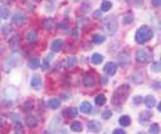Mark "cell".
Wrapping results in <instances>:
<instances>
[{
  "mask_svg": "<svg viewBox=\"0 0 161 134\" xmlns=\"http://www.w3.org/2000/svg\"><path fill=\"white\" fill-rule=\"evenodd\" d=\"M30 85L34 88V89H40V87H42V78L39 77V75H34L33 78H32V82H30Z\"/></svg>",
  "mask_w": 161,
  "mask_h": 134,
  "instance_id": "obj_11",
  "label": "cell"
},
{
  "mask_svg": "<svg viewBox=\"0 0 161 134\" xmlns=\"http://www.w3.org/2000/svg\"><path fill=\"white\" fill-rule=\"evenodd\" d=\"M75 65H77V58L69 57V58L67 59V67H68V68H73V67H75Z\"/></svg>",
  "mask_w": 161,
  "mask_h": 134,
  "instance_id": "obj_29",
  "label": "cell"
},
{
  "mask_svg": "<svg viewBox=\"0 0 161 134\" xmlns=\"http://www.w3.org/2000/svg\"><path fill=\"white\" fill-rule=\"evenodd\" d=\"M83 84H85L86 87H93V85L96 84V79H95V77H93V75H91V74H87V75L83 78Z\"/></svg>",
  "mask_w": 161,
  "mask_h": 134,
  "instance_id": "obj_12",
  "label": "cell"
},
{
  "mask_svg": "<svg viewBox=\"0 0 161 134\" xmlns=\"http://www.w3.org/2000/svg\"><path fill=\"white\" fill-rule=\"evenodd\" d=\"M37 124H38V120H37V118H35V117H33V115H28V117L25 118V125H27V127H29V128H34V127H37Z\"/></svg>",
  "mask_w": 161,
  "mask_h": 134,
  "instance_id": "obj_13",
  "label": "cell"
},
{
  "mask_svg": "<svg viewBox=\"0 0 161 134\" xmlns=\"http://www.w3.org/2000/svg\"><path fill=\"white\" fill-rule=\"evenodd\" d=\"M74 2H77V0H74Z\"/></svg>",
  "mask_w": 161,
  "mask_h": 134,
  "instance_id": "obj_44",
  "label": "cell"
},
{
  "mask_svg": "<svg viewBox=\"0 0 161 134\" xmlns=\"http://www.w3.org/2000/svg\"><path fill=\"white\" fill-rule=\"evenodd\" d=\"M158 85H160V84H158V83H156V84H155V85H153V87H155V88H153V89H158Z\"/></svg>",
  "mask_w": 161,
  "mask_h": 134,
  "instance_id": "obj_41",
  "label": "cell"
},
{
  "mask_svg": "<svg viewBox=\"0 0 161 134\" xmlns=\"http://www.w3.org/2000/svg\"><path fill=\"white\" fill-rule=\"evenodd\" d=\"M93 43L95 44H102V43H105V40H106V38L103 37V35H101V34H96L95 37H93Z\"/></svg>",
  "mask_w": 161,
  "mask_h": 134,
  "instance_id": "obj_25",
  "label": "cell"
},
{
  "mask_svg": "<svg viewBox=\"0 0 161 134\" xmlns=\"http://www.w3.org/2000/svg\"><path fill=\"white\" fill-rule=\"evenodd\" d=\"M65 114H68L69 118H74V117H77L78 110H77V108H68L67 112H65Z\"/></svg>",
  "mask_w": 161,
  "mask_h": 134,
  "instance_id": "obj_30",
  "label": "cell"
},
{
  "mask_svg": "<svg viewBox=\"0 0 161 134\" xmlns=\"http://www.w3.org/2000/svg\"><path fill=\"white\" fill-rule=\"evenodd\" d=\"M122 22H123L125 24H132V23H133V17H132V15H126V17H123Z\"/></svg>",
  "mask_w": 161,
  "mask_h": 134,
  "instance_id": "obj_33",
  "label": "cell"
},
{
  "mask_svg": "<svg viewBox=\"0 0 161 134\" xmlns=\"http://www.w3.org/2000/svg\"><path fill=\"white\" fill-rule=\"evenodd\" d=\"M145 104H146L147 108L155 107V105H156V99H155V97H152V95L146 97V98H145Z\"/></svg>",
  "mask_w": 161,
  "mask_h": 134,
  "instance_id": "obj_18",
  "label": "cell"
},
{
  "mask_svg": "<svg viewBox=\"0 0 161 134\" xmlns=\"http://www.w3.org/2000/svg\"><path fill=\"white\" fill-rule=\"evenodd\" d=\"M12 120H13L14 123H17L18 125L20 124V120H19V118H18V115H17V114H12ZM20 125H22V124H20Z\"/></svg>",
  "mask_w": 161,
  "mask_h": 134,
  "instance_id": "obj_36",
  "label": "cell"
},
{
  "mask_svg": "<svg viewBox=\"0 0 161 134\" xmlns=\"http://www.w3.org/2000/svg\"><path fill=\"white\" fill-rule=\"evenodd\" d=\"M12 20H13V23H14L15 25H18V27H22V25H24V24H25V22H27V18H25L24 13H22V12H18V13H15V14L13 15Z\"/></svg>",
  "mask_w": 161,
  "mask_h": 134,
  "instance_id": "obj_6",
  "label": "cell"
},
{
  "mask_svg": "<svg viewBox=\"0 0 161 134\" xmlns=\"http://www.w3.org/2000/svg\"><path fill=\"white\" fill-rule=\"evenodd\" d=\"M112 8V3L111 2H103L102 4H101V12H108L110 9Z\"/></svg>",
  "mask_w": 161,
  "mask_h": 134,
  "instance_id": "obj_26",
  "label": "cell"
},
{
  "mask_svg": "<svg viewBox=\"0 0 161 134\" xmlns=\"http://www.w3.org/2000/svg\"><path fill=\"white\" fill-rule=\"evenodd\" d=\"M42 27L45 29V30H53L54 27H55V23L53 19H45L42 22Z\"/></svg>",
  "mask_w": 161,
  "mask_h": 134,
  "instance_id": "obj_9",
  "label": "cell"
},
{
  "mask_svg": "<svg viewBox=\"0 0 161 134\" xmlns=\"http://www.w3.org/2000/svg\"><path fill=\"white\" fill-rule=\"evenodd\" d=\"M52 58H53V54H48V57L45 58V60H44V62H43V64H42L43 70H47V69L49 68V62L52 60Z\"/></svg>",
  "mask_w": 161,
  "mask_h": 134,
  "instance_id": "obj_27",
  "label": "cell"
},
{
  "mask_svg": "<svg viewBox=\"0 0 161 134\" xmlns=\"http://www.w3.org/2000/svg\"><path fill=\"white\" fill-rule=\"evenodd\" d=\"M152 35H153L152 29L150 27H147V25H142L141 28L137 29V32L135 34V40L138 44H143V43L148 42L152 38Z\"/></svg>",
  "mask_w": 161,
  "mask_h": 134,
  "instance_id": "obj_2",
  "label": "cell"
},
{
  "mask_svg": "<svg viewBox=\"0 0 161 134\" xmlns=\"http://www.w3.org/2000/svg\"><path fill=\"white\" fill-rule=\"evenodd\" d=\"M158 130H160V128H158V124H156V123L150 127V134H158Z\"/></svg>",
  "mask_w": 161,
  "mask_h": 134,
  "instance_id": "obj_32",
  "label": "cell"
},
{
  "mask_svg": "<svg viewBox=\"0 0 161 134\" xmlns=\"http://www.w3.org/2000/svg\"><path fill=\"white\" fill-rule=\"evenodd\" d=\"M48 107H49L50 109H58V108L60 107V99H58V98H52V99H49V100H48Z\"/></svg>",
  "mask_w": 161,
  "mask_h": 134,
  "instance_id": "obj_14",
  "label": "cell"
},
{
  "mask_svg": "<svg viewBox=\"0 0 161 134\" xmlns=\"http://www.w3.org/2000/svg\"><path fill=\"white\" fill-rule=\"evenodd\" d=\"M117 59H118V64L121 67H127V65L131 64V60H130V57H128L127 53H121Z\"/></svg>",
  "mask_w": 161,
  "mask_h": 134,
  "instance_id": "obj_7",
  "label": "cell"
},
{
  "mask_svg": "<svg viewBox=\"0 0 161 134\" xmlns=\"http://www.w3.org/2000/svg\"><path fill=\"white\" fill-rule=\"evenodd\" d=\"M101 124L98 123V122H95V120H92V122H90L88 123V129L90 130H92V132H100L101 130Z\"/></svg>",
  "mask_w": 161,
  "mask_h": 134,
  "instance_id": "obj_17",
  "label": "cell"
},
{
  "mask_svg": "<svg viewBox=\"0 0 161 134\" xmlns=\"http://www.w3.org/2000/svg\"><path fill=\"white\" fill-rule=\"evenodd\" d=\"M140 102H141V97H138V95H137V97H135V98H133V103H135V104H138Z\"/></svg>",
  "mask_w": 161,
  "mask_h": 134,
  "instance_id": "obj_40",
  "label": "cell"
},
{
  "mask_svg": "<svg viewBox=\"0 0 161 134\" xmlns=\"http://www.w3.org/2000/svg\"><path fill=\"white\" fill-rule=\"evenodd\" d=\"M138 134H146V133H143V132H141V133H138Z\"/></svg>",
  "mask_w": 161,
  "mask_h": 134,
  "instance_id": "obj_42",
  "label": "cell"
},
{
  "mask_svg": "<svg viewBox=\"0 0 161 134\" xmlns=\"http://www.w3.org/2000/svg\"><path fill=\"white\" fill-rule=\"evenodd\" d=\"M80 112L82 113H86V114H88V113H91L92 112V105H91V103L90 102H83V103H80Z\"/></svg>",
  "mask_w": 161,
  "mask_h": 134,
  "instance_id": "obj_15",
  "label": "cell"
},
{
  "mask_svg": "<svg viewBox=\"0 0 161 134\" xmlns=\"http://www.w3.org/2000/svg\"><path fill=\"white\" fill-rule=\"evenodd\" d=\"M93 17H95L96 19H100V18L102 17V12H101V10H97V12H95V13H93Z\"/></svg>",
  "mask_w": 161,
  "mask_h": 134,
  "instance_id": "obj_38",
  "label": "cell"
},
{
  "mask_svg": "<svg viewBox=\"0 0 161 134\" xmlns=\"http://www.w3.org/2000/svg\"><path fill=\"white\" fill-rule=\"evenodd\" d=\"M25 38H27V40H28L29 43H34V42H37V39H38V34H37L35 30H30V32L27 33Z\"/></svg>",
  "mask_w": 161,
  "mask_h": 134,
  "instance_id": "obj_16",
  "label": "cell"
},
{
  "mask_svg": "<svg viewBox=\"0 0 161 134\" xmlns=\"http://www.w3.org/2000/svg\"><path fill=\"white\" fill-rule=\"evenodd\" d=\"M151 112H142L141 114H140V122H146V120H148V118H151Z\"/></svg>",
  "mask_w": 161,
  "mask_h": 134,
  "instance_id": "obj_31",
  "label": "cell"
},
{
  "mask_svg": "<svg viewBox=\"0 0 161 134\" xmlns=\"http://www.w3.org/2000/svg\"><path fill=\"white\" fill-rule=\"evenodd\" d=\"M39 65H40V60L38 58H33L28 62V67L30 69H37V68H39Z\"/></svg>",
  "mask_w": 161,
  "mask_h": 134,
  "instance_id": "obj_19",
  "label": "cell"
},
{
  "mask_svg": "<svg viewBox=\"0 0 161 134\" xmlns=\"http://www.w3.org/2000/svg\"><path fill=\"white\" fill-rule=\"evenodd\" d=\"M18 63H19V55H18L17 53H14L13 55H10V57L5 60L4 67H5V69H7V70H9V69H13L14 67H17V65H18Z\"/></svg>",
  "mask_w": 161,
  "mask_h": 134,
  "instance_id": "obj_5",
  "label": "cell"
},
{
  "mask_svg": "<svg viewBox=\"0 0 161 134\" xmlns=\"http://www.w3.org/2000/svg\"><path fill=\"white\" fill-rule=\"evenodd\" d=\"M127 3H128L130 5H132V7L140 8V7L143 5V0H127Z\"/></svg>",
  "mask_w": 161,
  "mask_h": 134,
  "instance_id": "obj_28",
  "label": "cell"
},
{
  "mask_svg": "<svg viewBox=\"0 0 161 134\" xmlns=\"http://www.w3.org/2000/svg\"><path fill=\"white\" fill-rule=\"evenodd\" d=\"M91 60H92L93 64H101L102 60H103V57H102L101 54H98V53H95V54L91 57Z\"/></svg>",
  "mask_w": 161,
  "mask_h": 134,
  "instance_id": "obj_21",
  "label": "cell"
},
{
  "mask_svg": "<svg viewBox=\"0 0 161 134\" xmlns=\"http://www.w3.org/2000/svg\"><path fill=\"white\" fill-rule=\"evenodd\" d=\"M111 117H112L111 110H105V112L102 113V118H103V119H106V120H107V119H110Z\"/></svg>",
  "mask_w": 161,
  "mask_h": 134,
  "instance_id": "obj_34",
  "label": "cell"
},
{
  "mask_svg": "<svg viewBox=\"0 0 161 134\" xmlns=\"http://www.w3.org/2000/svg\"><path fill=\"white\" fill-rule=\"evenodd\" d=\"M95 102H96V104H97L98 107H101V105H103V104L106 103V97H105L103 94H98V95L96 97Z\"/></svg>",
  "mask_w": 161,
  "mask_h": 134,
  "instance_id": "obj_23",
  "label": "cell"
},
{
  "mask_svg": "<svg viewBox=\"0 0 161 134\" xmlns=\"http://www.w3.org/2000/svg\"><path fill=\"white\" fill-rule=\"evenodd\" d=\"M118 123L122 125V127H128L131 124V118L128 115H122L120 119H118Z\"/></svg>",
  "mask_w": 161,
  "mask_h": 134,
  "instance_id": "obj_20",
  "label": "cell"
},
{
  "mask_svg": "<svg viewBox=\"0 0 161 134\" xmlns=\"http://www.w3.org/2000/svg\"><path fill=\"white\" fill-rule=\"evenodd\" d=\"M151 69H152L153 72H156V73H157V72H160V63H158V62L153 63V64H152V67H151Z\"/></svg>",
  "mask_w": 161,
  "mask_h": 134,
  "instance_id": "obj_35",
  "label": "cell"
},
{
  "mask_svg": "<svg viewBox=\"0 0 161 134\" xmlns=\"http://www.w3.org/2000/svg\"><path fill=\"white\" fill-rule=\"evenodd\" d=\"M151 4H152L155 8H158V7L161 5V0H152Z\"/></svg>",
  "mask_w": 161,
  "mask_h": 134,
  "instance_id": "obj_37",
  "label": "cell"
},
{
  "mask_svg": "<svg viewBox=\"0 0 161 134\" xmlns=\"http://www.w3.org/2000/svg\"><path fill=\"white\" fill-rule=\"evenodd\" d=\"M63 47H64V42H63L62 39H57V40H54V42L52 43V45H50V48H52V50H53V52H59Z\"/></svg>",
  "mask_w": 161,
  "mask_h": 134,
  "instance_id": "obj_10",
  "label": "cell"
},
{
  "mask_svg": "<svg viewBox=\"0 0 161 134\" xmlns=\"http://www.w3.org/2000/svg\"><path fill=\"white\" fill-rule=\"evenodd\" d=\"M130 93V85L128 84H123L121 87H118L116 89V92L112 95V104L113 105H121L125 103V100L127 99Z\"/></svg>",
  "mask_w": 161,
  "mask_h": 134,
  "instance_id": "obj_1",
  "label": "cell"
},
{
  "mask_svg": "<svg viewBox=\"0 0 161 134\" xmlns=\"http://www.w3.org/2000/svg\"><path fill=\"white\" fill-rule=\"evenodd\" d=\"M113 134H126V132L120 128V129H115V130H113Z\"/></svg>",
  "mask_w": 161,
  "mask_h": 134,
  "instance_id": "obj_39",
  "label": "cell"
},
{
  "mask_svg": "<svg viewBox=\"0 0 161 134\" xmlns=\"http://www.w3.org/2000/svg\"><path fill=\"white\" fill-rule=\"evenodd\" d=\"M136 60L138 63H148L151 60V54L146 49L141 48L136 52Z\"/></svg>",
  "mask_w": 161,
  "mask_h": 134,
  "instance_id": "obj_4",
  "label": "cell"
},
{
  "mask_svg": "<svg viewBox=\"0 0 161 134\" xmlns=\"http://www.w3.org/2000/svg\"><path fill=\"white\" fill-rule=\"evenodd\" d=\"M102 28L103 30L110 34V35H113L117 30V20L115 17H106L103 20H102Z\"/></svg>",
  "mask_w": 161,
  "mask_h": 134,
  "instance_id": "obj_3",
  "label": "cell"
},
{
  "mask_svg": "<svg viewBox=\"0 0 161 134\" xmlns=\"http://www.w3.org/2000/svg\"><path fill=\"white\" fill-rule=\"evenodd\" d=\"M14 134H19V133H14Z\"/></svg>",
  "mask_w": 161,
  "mask_h": 134,
  "instance_id": "obj_43",
  "label": "cell"
},
{
  "mask_svg": "<svg viewBox=\"0 0 161 134\" xmlns=\"http://www.w3.org/2000/svg\"><path fill=\"white\" fill-rule=\"evenodd\" d=\"M70 129H72L73 132H82V129H83L82 123H80V122H73V123L70 124Z\"/></svg>",
  "mask_w": 161,
  "mask_h": 134,
  "instance_id": "obj_22",
  "label": "cell"
},
{
  "mask_svg": "<svg viewBox=\"0 0 161 134\" xmlns=\"http://www.w3.org/2000/svg\"><path fill=\"white\" fill-rule=\"evenodd\" d=\"M0 18L2 19H8L9 18V10L5 7H0Z\"/></svg>",
  "mask_w": 161,
  "mask_h": 134,
  "instance_id": "obj_24",
  "label": "cell"
},
{
  "mask_svg": "<svg viewBox=\"0 0 161 134\" xmlns=\"http://www.w3.org/2000/svg\"><path fill=\"white\" fill-rule=\"evenodd\" d=\"M103 70H105V73L107 74V75H113L115 73H116V70H117V65L115 64V63H112V62H108L106 65H105V68H103Z\"/></svg>",
  "mask_w": 161,
  "mask_h": 134,
  "instance_id": "obj_8",
  "label": "cell"
}]
</instances>
